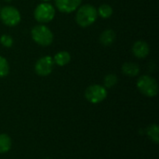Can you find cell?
Masks as SVG:
<instances>
[{"label":"cell","mask_w":159,"mask_h":159,"mask_svg":"<svg viewBox=\"0 0 159 159\" xmlns=\"http://www.w3.org/2000/svg\"><path fill=\"white\" fill-rule=\"evenodd\" d=\"M107 97V89L101 85L95 84L87 88L85 91V98L88 102L97 104L104 101Z\"/></svg>","instance_id":"obj_5"},{"label":"cell","mask_w":159,"mask_h":159,"mask_svg":"<svg viewBox=\"0 0 159 159\" xmlns=\"http://www.w3.org/2000/svg\"><path fill=\"white\" fill-rule=\"evenodd\" d=\"M82 0H55L56 7L62 13H71L77 9Z\"/></svg>","instance_id":"obj_8"},{"label":"cell","mask_w":159,"mask_h":159,"mask_svg":"<svg viewBox=\"0 0 159 159\" xmlns=\"http://www.w3.org/2000/svg\"><path fill=\"white\" fill-rule=\"evenodd\" d=\"M118 82V78L116 75L114 74H109L107 75L104 76V79H103V87L105 89H111L113 87H115Z\"/></svg>","instance_id":"obj_16"},{"label":"cell","mask_w":159,"mask_h":159,"mask_svg":"<svg viewBox=\"0 0 159 159\" xmlns=\"http://www.w3.org/2000/svg\"><path fill=\"white\" fill-rule=\"evenodd\" d=\"M116 34L115 31H113L112 29H107L101 34L100 42L102 46L109 47L116 41Z\"/></svg>","instance_id":"obj_10"},{"label":"cell","mask_w":159,"mask_h":159,"mask_svg":"<svg viewBox=\"0 0 159 159\" xmlns=\"http://www.w3.org/2000/svg\"><path fill=\"white\" fill-rule=\"evenodd\" d=\"M122 73L127 76L134 77L139 75L140 67L135 62H125L122 65Z\"/></svg>","instance_id":"obj_11"},{"label":"cell","mask_w":159,"mask_h":159,"mask_svg":"<svg viewBox=\"0 0 159 159\" xmlns=\"http://www.w3.org/2000/svg\"><path fill=\"white\" fill-rule=\"evenodd\" d=\"M31 35L33 40L42 47H48L51 45L54 38L53 33L48 26L44 24H38L33 27L31 30Z\"/></svg>","instance_id":"obj_2"},{"label":"cell","mask_w":159,"mask_h":159,"mask_svg":"<svg viewBox=\"0 0 159 159\" xmlns=\"http://www.w3.org/2000/svg\"><path fill=\"white\" fill-rule=\"evenodd\" d=\"M137 88L146 97H155L158 93V84L150 75H142L137 81Z\"/></svg>","instance_id":"obj_3"},{"label":"cell","mask_w":159,"mask_h":159,"mask_svg":"<svg viewBox=\"0 0 159 159\" xmlns=\"http://www.w3.org/2000/svg\"><path fill=\"white\" fill-rule=\"evenodd\" d=\"M159 128L157 124H153V125H150L147 129H146V133H147V136L149 137V139L151 141H153L155 143H158L159 142Z\"/></svg>","instance_id":"obj_14"},{"label":"cell","mask_w":159,"mask_h":159,"mask_svg":"<svg viewBox=\"0 0 159 159\" xmlns=\"http://www.w3.org/2000/svg\"><path fill=\"white\" fill-rule=\"evenodd\" d=\"M54 61L50 56H44L37 60L34 65V71L39 76H48L53 70Z\"/></svg>","instance_id":"obj_7"},{"label":"cell","mask_w":159,"mask_h":159,"mask_svg":"<svg viewBox=\"0 0 159 159\" xmlns=\"http://www.w3.org/2000/svg\"><path fill=\"white\" fill-rule=\"evenodd\" d=\"M0 43L6 48H11L13 45V38L9 34H3L0 37Z\"/></svg>","instance_id":"obj_18"},{"label":"cell","mask_w":159,"mask_h":159,"mask_svg":"<svg viewBox=\"0 0 159 159\" xmlns=\"http://www.w3.org/2000/svg\"><path fill=\"white\" fill-rule=\"evenodd\" d=\"M20 13L14 7L6 6L0 8V20L7 26H15L20 21Z\"/></svg>","instance_id":"obj_6"},{"label":"cell","mask_w":159,"mask_h":159,"mask_svg":"<svg viewBox=\"0 0 159 159\" xmlns=\"http://www.w3.org/2000/svg\"><path fill=\"white\" fill-rule=\"evenodd\" d=\"M150 52L149 45L143 40L136 41L132 46V53L138 59H143L148 56Z\"/></svg>","instance_id":"obj_9"},{"label":"cell","mask_w":159,"mask_h":159,"mask_svg":"<svg viewBox=\"0 0 159 159\" xmlns=\"http://www.w3.org/2000/svg\"><path fill=\"white\" fill-rule=\"evenodd\" d=\"M34 19L40 23H47L51 21L55 17V8L48 2L39 4L34 12Z\"/></svg>","instance_id":"obj_4"},{"label":"cell","mask_w":159,"mask_h":159,"mask_svg":"<svg viewBox=\"0 0 159 159\" xmlns=\"http://www.w3.org/2000/svg\"><path fill=\"white\" fill-rule=\"evenodd\" d=\"M98 18V12L95 7L87 4L80 7L75 15V21L81 27H89L93 24Z\"/></svg>","instance_id":"obj_1"},{"label":"cell","mask_w":159,"mask_h":159,"mask_svg":"<svg viewBox=\"0 0 159 159\" xmlns=\"http://www.w3.org/2000/svg\"><path fill=\"white\" fill-rule=\"evenodd\" d=\"M9 73V64L7 61L0 56V77H5Z\"/></svg>","instance_id":"obj_17"},{"label":"cell","mask_w":159,"mask_h":159,"mask_svg":"<svg viewBox=\"0 0 159 159\" xmlns=\"http://www.w3.org/2000/svg\"><path fill=\"white\" fill-rule=\"evenodd\" d=\"M98 15L103 19H108L112 16L113 14V7L110 5L107 4H103L102 6H100V7L97 10Z\"/></svg>","instance_id":"obj_15"},{"label":"cell","mask_w":159,"mask_h":159,"mask_svg":"<svg viewBox=\"0 0 159 159\" xmlns=\"http://www.w3.org/2000/svg\"><path fill=\"white\" fill-rule=\"evenodd\" d=\"M43 2H48V1H50V0H42Z\"/></svg>","instance_id":"obj_19"},{"label":"cell","mask_w":159,"mask_h":159,"mask_svg":"<svg viewBox=\"0 0 159 159\" xmlns=\"http://www.w3.org/2000/svg\"><path fill=\"white\" fill-rule=\"evenodd\" d=\"M54 63H56L59 66H64L68 64L71 61V55L67 51H59L55 54L53 58Z\"/></svg>","instance_id":"obj_12"},{"label":"cell","mask_w":159,"mask_h":159,"mask_svg":"<svg viewBox=\"0 0 159 159\" xmlns=\"http://www.w3.org/2000/svg\"><path fill=\"white\" fill-rule=\"evenodd\" d=\"M11 146H12L11 138L6 133H1L0 134V154L7 153L11 149Z\"/></svg>","instance_id":"obj_13"}]
</instances>
